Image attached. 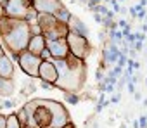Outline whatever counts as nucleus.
Returning a JSON list of instances; mask_svg holds the SVG:
<instances>
[{"label": "nucleus", "mask_w": 147, "mask_h": 128, "mask_svg": "<svg viewBox=\"0 0 147 128\" xmlns=\"http://www.w3.org/2000/svg\"><path fill=\"white\" fill-rule=\"evenodd\" d=\"M55 69L59 73V78L55 82V88H61L62 92H75L78 94V90L83 87L85 83V62L78 57H75L73 54H69L66 59H57L54 61Z\"/></svg>", "instance_id": "2"}, {"label": "nucleus", "mask_w": 147, "mask_h": 128, "mask_svg": "<svg viewBox=\"0 0 147 128\" xmlns=\"http://www.w3.org/2000/svg\"><path fill=\"white\" fill-rule=\"evenodd\" d=\"M67 47H69V54H73L75 57L85 61V57L90 54V43H88V38L75 33V31H69L67 36Z\"/></svg>", "instance_id": "5"}, {"label": "nucleus", "mask_w": 147, "mask_h": 128, "mask_svg": "<svg viewBox=\"0 0 147 128\" xmlns=\"http://www.w3.org/2000/svg\"><path fill=\"white\" fill-rule=\"evenodd\" d=\"M26 111L30 116L28 128H64L71 123V116L66 107L50 99H33L26 102Z\"/></svg>", "instance_id": "1"}, {"label": "nucleus", "mask_w": 147, "mask_h": 128, "mask_svg": "<svg viewBox=\"0 0 147 128\" xmlns=\"http://www.w3.org/2000/svg\"><path fill=\"white\" fill-rule=\"evenodd\" d=\"M104 78H106L104 69L99 66V68H97V71H95V80H97V83H102V82H104Z\"/></svg>", "instance_id": "19"}, {"label": "nucleus", "mask_w": 147, "mask_h": 128, "mask_svg": "<svg viewBox=\"0 0 147 128\" xmlns=\"http://www.w3.org/2000/svg\"><path fill=\"white\" fill-rule=\"evenodd\" d=\"M144 107H147V97L144 99Z\"/></svg>", "instance_id": "42"}, {"label": "nucleus", "mask_w": 147, "mask_h": 128, "mask_svg": "<svg viewBox=\"0 0 147 128\" xmlns=\"http://www.w3.org/2000/svg\"><path fill=\"white\" fill-rule=\"evenodd\" d=\"M5 128H23L21 123H19V119H18V116H16V113H12V114L7 116V126Z\"/></svg>", "instance_id": "17"}, {"label": "nucleus", "mask_w": 147, "mask_h": 128, "mask_svg": "<svg viewBox=\"0 0 147 128\" xmlns=\"http://www.w3.org/2000/svg\"><path fill=\"white\" fill-rule=\"evenodd\" d=\"M38 78H40V82H47V83L55 85V82L59 78V73L55 69L54 61H42L40 69H38Z\"/></svg>", "instance_id": "10"}, {"label": "nucleus", "mask_w": 147, "mask_h": 128, "mask_svg": "<svg viewBox=\"0 0 147 128\" xmlns=\"http://www.w3.org/2000/svg\"><path fill=\"white\" fill-rule=\"evenodd\" d=\"M131 126H133V128H140V126H138V119H133V121H131Z\"/></svg>", "instance_id": "36"}, {"label": "nucleus", "mask_w": 147, "mask_h": 128, "mask_svg": "<svg viewBox=\"0 0 147 128\" xmlns=\"http://www.w3.org/2000/svg\"><path fill=\"white\" fill-rule=\"evenodd\" d=\"M7 2H9V0H0V4H2V5H4V4H7Z\"/></svg>", "instance_id": "40"}, {"label": "nucleus", "mask_w": 147, "mask_h": 128, "mask_svg": "<svg viewBox=\"0 0 147 128\" xmlns=\"http://www.w3.org/2000/svg\"><path fill=\"white\" fill-rule=\"evenodd\" d=\"M16 116H18V119H19V123H21L23 128H28V126H30V116H28V111H26L24 106H23L21 109H18Z\"/></svg>", "instance_id": "15"}, {"label": "nucleus", "mask_w": 147, "mask_h": 128, "mask_svg": "<svg viewBox=\"0 0 147 128\" xmlns=\"http://www.w3.org/2000/svg\"><path fill=\"white\" fill-rule=\"evenodd\" d=\"M135 38H137V42H145L147 35H145V33H142V31H138V33H135Z\"/></svg>", "instance_id": "27"}, {"label": "nucleus", "mask_w": 147, "mask_h": 128, "mask_svg": "<svg viewBox=\"0 0 147 128\" xmlns=\"http://www.w3.org/2000/svg\"><path fill=\"white\" fill-rule=\"evenodd\" d=\"M47 49V40H45V36L43 35H33L31 36V40H30V43H28V52H31L33 55H38V57H42V52Z\"/></svg>", "instance_id": "12"}, {"label": "nucleus", "mask_w": 147, "mask_h": 128, "mask_svg": "<svg viewBox=\"0 0 147 128\" xmlns=\"http://www.w3.org/2000/svg\"><path fill=\"white\" fill-rule=\"evenodd\" d=\"M0 5H2V4H0Z\"/></svg>", "instance_id": "46"}, {"label": "nucleus", "mask_w": 147, "mask_h": 128, "mask_svg": "<svg viewBox=\"0 0 147 128\" xmlns=\"http://www.w3.org/2000/svg\"><path fill=\"white\" fill-rule=\"evenodd\" d=\"M76 2H82V4H87V2H88V0H76Z\"/></svg>", "instance_id": "41"}, {"label": "nucleus", "mask_w": 147, "mask_h": 128, "mask_svg": "<svg viewBox=\"0 0 147 128\" xmlns=\"http://www.w3.org/2000/svg\"><path fill=\"white\" fill-rule=\"evenodd\" d=\"M138 5H142V7H145V5H147V0H140V2H138Z\"/></svg>", "instance_id": "38"}, {"label": "nucleus", "mask_w": 147, "mask_h": 128, "mask_svg": "<svg viewBox=\"0 0 147 128\" xmlns=\"http://www.w3.org/2000/svg\"><path fill=\"white\" fill-rule=\"evenodd\" d=\"M64 128H76V126H75V125H73V123H67V125H66Z\"/></svg>", "instance_id": "39"}, {"label": "nucleus", "mask_w": 147, "mask_h": 128, "mask_svg": "<svg viewBox=\"0 0 147 128\" xmlns=\"http://www.w3.org/2000/svg\"><path fill=\"white\" fill-rule=\"evenodd\" d=\"M19 68L30 76V78H38V69H40V64H42V57L38 55H33L31 52L24 50L19 54Z\"/></svg>", "instance_id": "6"}, {"label": "nucleus", "mask_w": 147, "mask_h": 128, "mask_svg": "<svg viewBox=\"0 0 147 128\" xmlns=\"http://www.w3.org/2000/svg\"><path fill=\"white\" fill-rule=\"evenodd\" d=\"M2 102H4V99H0V109H2Z\"/></svg>", "instance_id": "44"}, {"label": "nucleus", "mask_w": 147, "mask_h": 128, "mask_svg": "<svg viewBox=\"0 0 147 128\" xmlns=\"http://www.w3.org/2000/svg\"><path fill=\"white\" fill-rule=\"evenodd\" d=\"M31 7L38 14H47V16H57L64 9L61 0H31Z\"/></svg>", "instance_id": "8"}, {"label": "nucleus", "mask_w": 147, "mask_h": 128, "mask_svg": "<svg viewBox=\"0 0 147 128\" xmlns=\"http://www.w3.org/2000/svg\"><path fill=\"white\" fill-rule=\"evenodd\" d=\"M133 99H135L137 102H140V100H142V94H140V92H135V94H133Z\"/></svg>", "instance_id": "33"}, {"label": "nucleus", "mask_w": 147, "mask_h": 128, "mask_svg": "<svg viewBox=\"0 0 147 128\" xmlns=\"http://www.w3.org/2000/svg\"><path fill=\"white\" fill-rule=\"evenodd\" d=\"M126 90H128V94H131V95H133V94L137 92V85H133V83H130V82H128V83H126Z\"/></svg>", "instance_id": "24"}, {"label": "nucleus", "mask_w": 147, "mask_h": 128, "mask_svg": "<svg viewBox=\"0 0 147 128\" xmlns=\"http://www.w3.org/2000/svg\"><path fill=\"white\" fill-rule=\"evenodd\" d=\"M138 126H140V128H147V116H145V114L138 116Z\"/></svg>", "instance_id": "22"}, {"label": "nucleus", "mask_w": 147, "mask_h": 128, "mask_svg": "<svg viewBox=\"0 0 147 128\" xmlns=\"http://www.w3.org/2000/svg\"><path fill=\"white\" fill-rule=\"evenodd\" d=\"M145 16H147V11H145V9H142V11L138 12V16H137V19H140V21H144V19H145Z\"/></svg>", "instance_id": "31"}, {"label": "nucleus", "mask_w": 147, "mask_h": 128, "mask_svg": "<svg viewBox=\"0 0 147 128\" xmlns=\"http://www.w3.org/2000/svg\"><path fill=\"white\" fill-rule=\"evenodd\" d=\"M144 57H145V61H147V42H145V45H144Z\"/></svg>", "instance_id": "37"}, {"label": "nucleus", "mask_w": 147, "mask_h": 128, "mask_svg": "<svg viewBox=\"0 0 147 128\" xmlns=\"http://www.w3.org/2000/svg\"><path fill=\"white\" fill-rule=\"evenodd\" d=\"M116 66L121 68V69H125V68L128 66V55H126V54H123V52L119 54V59H118V64H116Z\"/></svg>", "instance_id": "18"}, {"label": "nucleus", "mask_w": 147, "mask_h": 128, "mask_svg": "<svg viewBox=\"0 0 147 128\" xmlns=\"http://www.w3.org/2000/svg\"><path fill=\"white\" fill-rule=\"evenodd\" d=\"M47 50L50 52L52 61L66 59V57L69 55L67 40H66V38H59V40H47Z\"/></svg>", "instance_id": "9"}, {"label": "nucleus", "mask_w": 147, "mask_h": 128, "mask_svg": "<svg viewBox=\"0 0 147 128\" xmlns=\"http://www.w3.org/2000/svg\"><path fill=\"white\" fill-rule=\"evenodd\" d=\"M119 100H121V94L119 92H116L114 95H111V104H118Z\"/></svg>", "instance_id": "25"}, {"label": "nucleus", "mask_w": 147, "mask_h": 128, "mask_svg": "<svg viewBox=\"0 0 147 128\" xmlns=\"http://www.w3.org/2000/svg\"><path fill=\"white\" fill-rule=\"evenodd\" d=\"M126 26H128V23H126L125 19H119V21H118V28H121V30H125Z\"/></svg>", "instance_id": "32"}, {"label": "nucleus", "mask_w": 147, "mask_h": 128, "mask_svg": "<svg viewBox=\"0 0 147 128\" xmlns=\"http://www.w3.org/2000/svg\"><path fill=\"white\" fill-rule=\"evenodd\" d=\"M111 73H113L114 76H118V78H119V76H123L125 69H121V68H118V66H113V68H111Z\"/></svg>", "instance_id": "21"}, {"label": "nucleus", "mask_w": 147, "mask_h": 128, "mask_svg": "<svg viewBox=\"0 0 147 128\" xmlns=\"http://www.w3.org/2000/svg\"><path fill=\"white\" fill-rule=\"evenodd\" d=\"M40 87H42L43 90H50V88H55L52 83H47V82H40Z\"/></svg>", "instance_id": "29"}, {"label": "nucleus", "mask_w": 147, "mask_h": 128, "mask_svg": "<svg viewBox=\"0 0 147 128\" xmlns=\"http://www.w3.org/2000/svg\"><path fill=\"white\" fill-rule=\"evenodd\" d=\"M14 106H16L14 99H4V102H2V109H12Z\"/></svg>", "instance_id": "20"}, {"label": "nucleus", "mask_w": 147, "mask_h": 128, "mask_svg": "<svg viewBox=\"0 0 147 128\" xmlns=\"http://www.w3.org/2000/svg\"><path fill=\"white\" fill-rule=\"evenodd\" d=\"M16 92V83L14 80H7V78H0V99H11Z\"/></svg>", "instance_id": "14"}, {"label": "nucleus", "mask_w": 147, "mask_h": 128, "mask_svg": "<svg viewBox=\"0 0 147 128\" xmlns=\"http://www.w3.org/2000/svg\"><path fill=\"white\" fill-rule=\"evenodd\" d=\"M62 95H64V100L69 106H78V102H80V95L78 94H75V92H62Z\"/></svg>", "instance_id": "16"}, {"label": "nucleus", "mask_w": 147, "mask_h": 128, "mask_svg": "<svg viewBox=\"0 0 147 128\" xmlns=\"http://www.w3.org/2000/svg\"><path fill=\"white\" fill-rule=\"evenodd\" d=\"M31 36H33L31 26L24 19H12L7 16L0 19V38H2V45L11 54L24 52L28 49Z\"/></svg>", "instance_id": "3"}, {"label": "nucleus", "mask_w": 147, "mask_h": 128, "mask_svg": "<svg viewBox=\"0 0 147 128\" xmlns=\"http://www.w3.org/2000/svg\"><path fill=\"white\" fill-rule=\"evenodd\" d=\"M16 75V66L11 59V55H4L0 57V78H7V80H12Z\"/></svg>", "instance_id": "11"}, {"label": "nucleus", "mask_w": 147, "mask_h": 128, "mask_svg": "<svg viewBox=\"0 0 147 128\" xmlns=\"http://www.w3.org/2000/svg\"><path fill=\"white\" fill-rule=\"evenodd\" d=\"M5 16L12 19H26L28 11L31 9V0H9L4 4Z\"/></svg>", "instance_id": "7"}, {"label": "nucleus", "mask_w": 147, "mask_h": 128, "mask_svg": "<svg viewBox=\"0 0 147 128\" xmlns=\"http://www.w3.org/2000/svg\"><path fill=\"white\" fill-rule=\"evenodd\" d=\"M116 2H119V4H121V2H125V0H116Z\"/></svg>", "instance_id": "45"}, {"label": "nucleus", "mask_w": 147, "mask_h": 128, "mask_svg": "<svg viewBox=\"0 0 147 128\" xmlns=\"http://www.w3.org/2000/svg\"><path fill=\"white\" fill-rule=\"evenodd\" d=\"M140 31H142V33H147V23H142V26H140Z\"/></svg>", "instance_id": "35"}, {"label": "nucleus", "mask_w": 147, "mask_h": 128, "mask_svg": "<svg viewBox=\"0 0 147 128\" xmlns=\"http://www.w3.org/2000/svg\"><path fill=\"white\" fill-rule=\"evenodd\" d=\"M87 5H88V11H90V9H95L97 5H100V0H88Z\"/></svg>", "instance_id": "23"}, {"label": "nucleus", "mask_w": 147, "mask_h": 128, "mask_svg": "<svg viewBox=\"0 0 147 128\" xmlns=\"http://www.w3.org/2000/svg\"><path fill=\"white\" fill-rule=\"evenodd\" d=\"M7 126V116L0 113V128H5Z\"/></svg>", "instance_id": "26"}, {"label": "nucleus", "mask_w": 147, "mask_h": 128, "mask_svg": "<svg viewBox=\"0 0 147 128\" xmlns=\"http://www.w3.org/2000/svg\"><path fill=\"white\" fill-rule=\"evenodd\" d=\"M128 12H130V16H131V18H135V19H137V16H138V9H137V5L130 7V11H128Z\"/></svg>", "instance_id": "28"}, {"label": "nucleus", "mask_w": 147, "mask_h": 128, "mask_svg": "<svg viewBox=\"0 0 147 128\" xmlns=\"http://www.w3.org/2000/svg\"><path fill=\"white\" fill-rule=\"evenodd\" d=\"M144 83H145V87H147V76H145V78H144Z\"/></svg>", "instance_id": "43"}, {"label": "nucleus", "mask_w": 147, "mask_h": 128, "mask_svg": "<svg viewBox=\"0 0 147 128\" xmlns=\"http://www.w3.org/2000/svg\"><path fill=\"white\" fill-rule=\"evenodd\" d=\"M5 54H7V52H5V49H4V45H2V43H0V57H4Z\"/></svg>", "instance_id": "34"}, {"label": "nucleus", "mask_w": 147, "mask_h": 128, "mask_svg": "<svg viewBox=\"0 0 147 128\" xmlns=\"http://www.w3.org/2000/svg\"><path fill=\"white\" fill-rule=\"evenodd\" d=\"M69 31H75V33H78V35H82V36H85V38H88L90 36V31H88V28H87V24L85 23H82L76 16H71V19H69Z\"/></svg>", "instance_id": "13"}, {"label": "nucleus", "mask_w": 147, "mask_h": 128, "mask_svg": "<svg viewBox=\"0 0 147 128\" xmlns=\"http://www.w3.org/2000/svg\"><path fill=\"white\" fill-rule=\"evenodd\" d=\"M36 24L42 30V35L45 40H59L66 38L69 33V26L62 21H59L55 16H47V14H38Z\"/></svg>", "instance_id": "4"}, {"label": "nucleus", "mask_w": 147, "mask_h": 128, "mask_svg": "<svg viewBox=\"0 0 147 128\" xmlns=\"http://www.w3.org/2000/svg\"><path fill=\"white\" fill-rule=\"evenodd\" d=\"M94 21H95L97 24H102V23H104V18H102L100 14H97V12H95V14H94Z\"/></svg>", "instance_id": "30"}]
</instances>
